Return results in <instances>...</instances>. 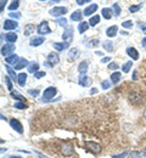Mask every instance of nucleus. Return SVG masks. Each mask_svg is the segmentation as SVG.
Segmentation results:
<instances>
[{
	"label": "nucleus",
	"instance_id": "f257e3e1",
	"mask_svg": "<svg viewBox=\"0 0 146 158\" xmlns=\"http://www.w3.org/2000/svg\"><path fill=\"white\" fill-rule=\"evenodd\" d=\"M56 94H57V89H56L55 86H49V88L45 89L44 93H43L42 101L43 102H49V101H51V99H54V96H55Z\"/></svg>",
	"mask_w": 146,
	"mask_h": 158
},
{
	"label": "nucleus",
	"instance_id": "f03ea898",
	"mask_svg": "<svg viewBox=\"0 0 146 158\" xmlns=\"http://www.w3.org/2000/svg\"><path fill=\"white\" fill-rule=\"evenodd\" d=\"M14 50H16L15 45H14L12 43H7V44H5V45L1 48V55L5 56V57H7V56H10V55L14 54Z\"/></svg>",
	"mask_w": 146,
	"mask_h": 158
},
{
	"label": "nucleus",
	"instance_id": "7ed1b4c3",
	"mask_svg": "<svg viewBox=\"0 0 146 158\" xmlns=\"http://www.w3.org/2000/svg\"><path fill=\"white\" fill-rule=\"evenodd\" d=\"M37 32L39 33V34H49V33H51V29H50V27H49V23L46 22V21H43L42 23L38 26V28H37Z\"/></svg>",
	"mask_w": 146,
	"mask_h": 158
},
{
	"label": "nucleus",
	"instance_id": "20e7f679",
	"mask_svg": "<svg viewBox=\"0 0 146 158\" xmlns=\"http://www.w3.org/2000/svg\"><path fill=\"white\" fill-rule=\"evenodd\" d=\"M66 12H67V9L63 7V6H56V7H54V9H51V10L49 11V14H50L51 16H54V17L65 15Z\"/></svg>",
	"mask_w": 146,
	"mask_h": 158
},
{
	"label": "nucleus",
	"instance_id": "39448f33",
	"mask_svg": "<svg viewBox=\"0 0 146 158\" xmlns=\"http://www.w3.org/2000/svg\"><path fill=\"white\" fill-rule=\"evenodd\" d=\"M10 125H11V128H12L14 130H16L19 134H23V127H22V124L20 123V120H17V119H11V120H10Z\"/></svg>",
	"mask_w": 146,
	"mask_h": 158
},
{
	"label": "nucleus",
	"instance_id": "423d86ee",
	"mask_svg": "<svg viewBox=\"0 0 146 158\" xmlns=\"http://www.w3.org/2000/svg\"><path fill=\"white\" fill-rule=\"evenodd\" d=\"M4 29L5 31H12V29H16L19 27V23L17 21H12V20H6L4 22Z\"/></svg>",
	"mask_w": 146,
	"mask_h": 158
},
{
	"label": "nucleus",
	"instance_id": "0eeeda50",
	"mask_svg": "<svg viewBox=\"0 0 146 158\" xmlns=\"http://www.w3.org/2000/svg\"><path fill=\"white\" fill-rule=\"evenodd\" d=\"M61 152L63 153V156H66V157L72 156L73 155V145H71V143H65V145H62Z\"/></svg>",
	"mask_w": 146,
	"mask_h": 158
},
{
	"label": "nucleus",
	"instance_id": "6e6552de",
	"mask_svg": "<svg viewBox=\"0 0 146 158\" xmlns=\"http://www.w3.org/2000/svg\"><path fill=\"white\" fill-rule=\"evenodd\" d=\"M129 99H130V102L133 105H140L143 103V100H141V95L139 93H133L129 95Z\"/></svg>",
	"mask_w": 146,
	"mask_h": 158
},
{
	"label": "nucleus",
	"instance_id": "1a4fd4ad",
	"mask_svg": "<svg viewBox=\"0 0 146 158\" xmlns=\"http://www.w3.org/2000/svg\"><path fill=\"white\" fill-rule=\"evenodd\" d=\"M46 61L51 64V66H54V64H57L59 63V61H60V57H59V55L56 54V52H50L49 55H48V59Z\"/></svg>",
	"mask_w": 146,
	"mask_h": 158
},
{
	"label": "nucleus",
	"instance_id": "9d476101",
	"mask_svg": "<svg viewBox=\"0 0 146 158\" xmlns=\"http://www.w3.org/2000/svg\"><path fill=\"white\" fill-rule=\"evenodd\" d=\"M78 84L81 86H89L91 84V78L88 77V76H85V74H81L79 80H78Z\"/></svg>",
	"mask_w": 146,
	"mask_h": 158
},
{
	"label": "nucleus",
	"instance_id": "9b49d317",
	"mask_svg": "<svg viewBox=\"0 0 146 158\" xmlns=\"http://www.w3.org/2000/svg\"><path fill=\"white\" fill-rule=\"evenodd\" d=\"M62 39L66 40V41H68V43L73 39V28H72V27H68V28L63 32Z\"/></svg>",
	"mask_w": 146,
	"mask_h": 158
},
{
	"label": "nucleus",
	"instance_id": "f8f14e48",
	"mask_svg": "<svg viewBox=\"0 0 146 158\" xmlns=\"http://www.w3.org/2000/svg\"><path fill=\"white\" fill-rule=\"evenodd\" d=\"M44 41H45L44 37H34V38H32V39L29 40V45L31 46H39V45H42Z\"/></svg>",
	"mask_w": 146,
	"mask_h": 158
},
{
	"label": "nucleus",
	"instance_id": "ddd939ff",
	"mask_svg": "<svg viewBox=\"0 0 146 158\" xmlns=\"http://www.w3.org/2000/svg\"><path fill=\"white\" fill-rule=\"evenodd\" d=\"M85 145L89 147L90 151H93V153H99L101 151V146L98 145V143H95V142H86Z\"/></svg>",
	"mask_w": 146,
	"mask_h": 158
},
{
	"label": "nucleus",
	"instance_id": "4468645a",
	"mask_svg": "<svg viewBox=\"0 0 146 158\" xmlns=\"http://www.w3.org/2000/svg\"><path fill=\"white\" fill-rule=\"evenodd\" d=\"M96 10H98V5H96V4H91L90 6H88V7L84 9L83 14L85 15V16H90V15H93Z\"/></svg>",
	"mask_w": 146,
	"mask_h": 158
},
{
	"label": "nucleus",
	"instance_id": "2eb2a0df",
	"mask_svg": "<svg viewBox=\"0 0 146 158\" xmlns=\"http://www.w3.org/2000/svg\"><path fill=\"white\" fill-rule=\"evenodd\" d=\"M127 54L129 57H131V60H138L139 59V52L135 48H128L127 49Z\"/></svg>",
	"mask_w": 146,
	"mask_h": 158
},
{
	"label": "nucleus",
	"instance_id": "dca6fc26",
	"mask_svg": "<svg viewBox=\"0 0 146 158\" xmlns=\"http://www.w3.org/2000/svg\"><path fill=\"white\" fill-rule=\"evenodd\" d=\"M69 46L68 41H62V43H54V49L57 51H62L65 49H67Z\"/></svg>",
	"mask_w": 146,
	"mask_h": 158
},
{
	"label": "nucleus",
	"instance_id": "f3484780",
	"mask_svg": "<svg viewBox=\"0 0 146 158\" xmlns=\"http://www.w3.org/2000/svg\"><path fill=\"white\" fill-rule=\"evenodd\" d=\"M79 54H81V52H79V50H78L77 48L71 49L69 52H68V60H69V61H74V60L79 56Z\"/></svg>",
	"mask_w": 146,
	"mask_h": 158
},
{
	"label": "nucleus",
	"instance_id": "a211bd4d",
	"mask_svg": "<svg viewBox=\"0 0 146 158\" xmlns=\"http://www.w3.org/2000/svg\"><path fill=\"white\" fill-rule=\"evenodd\" d=\"M19 56L16 55V54H12V55H10V56H7L6 59H5V62L7 63V64H16L17 62H19Z\"/></svg>",
	"mask_w": 146,
	"mask_h": 158
},
{
	"label": "nucleus",
	"instance_id": "6ab92c4d",
	"mask_svg": "<svg viewBox=\"0 0 146 158\" xmlns=\"http://www.w3.org/2000/svg\"><path fill=\"white\" fill-rule=\"evenodd\" d=\"M117 31H118V27H117V26H111V27H108V28H107L106 34H107V37L113 38V37H116Z\"/></svg>",
	"mask_w": 146,
	"mask_h": 158
},
{
	"label": "nucleus",
	"instance_id": "aec40b11",
	"mask_svg": "<svg viewBox=\"0 0 146 158\" xmlns=\"http://www.w3.org/2000/svg\"><path fill=\"white\" fill-rule=\"evenodd\" d=\"M26 66H29V64H28V61L26 59H20L19 62L14 66V69H22V68H24Z\"/></svg>",
	"mask_w": 146,
	"mask_h": 158
},
{
	"label": "nucleus",
	"instance_id": "412c9836",
	"mask_svg": "<svg viewBox=\"0 0 146 158\" xmlns=\"http://www.w3.org/2000/svg\"><path fill=\"white\" fill-rule=\"evenodd\" d=\"M5 69H6V72L9 73V76H10V78L12 79L14 81L15 80H19V76H16V73H15V71H14V68H11L9 64H6L5 66Z\"/></svg>",
	"mask_w": 146,
	"mask_h": 158
},
{
	"label": "nucleus",
	"instance_id": "4be33fe9",
	"mask_svg": "<svg viewBox=\"0 0 146 158\" xmlns=\"http://www.w3.org/2000/svg\"><path fill=\"white\" fill-rule=\"evenodd\" d=\"M38 69H39V63H38V62H32V63H29V66H28V72H29V73H37Z\"/></svg>",
	"mask_w": 146,
	"mask_h": 158
},
{
	"label": "nucleus",
	"instance_id": "5701e85b",
	"mask_svg": "<svg viewBox=\"0 0 146 158\" xmlns=\"http://www.w3.org/2000/svg\"><path fill=\"white\" fill-rule=\"evenodd\" d=\"M78 71H79L81 74H85V73H86V71H88V62H86V61H82V62L79 63Z\"/></svg>",
	"mask_w": 146,
	"mask_h": 158
},
{
	"label": "nucleus",
	"instance_id": "b1692460",
	"mask_svg": "<svg viewBox=\"0 0 146 158\" xmlns=\"http://www.w3.org/2000/svg\"><path fill=\"white\" fill-rule=\"evenodd\" d=\"M5 38H6V40H7L9 43H12V44H14V43L17 40V38H19V37H17V34H16V33L10 32V33H7V34L5 35Z\"/></svg>",
	"mask_w": 146,
	"mask_h": 158
},
{
	"label": "nucleus",
	"instance_id": "393cba45",
	"mask_svg": "<svg viewBox=\"0 0 146 158\" xmlns=\"http://www.w3.org/2000/svg\"><path fill=\"white\" fill-rule=\"evenodd\" d=\"M89 26H90V24H89L88 22H84V21L83 22H81V23L78 24V31H79V33H81V34H83L84 32H86Z\"/></svg>",
	"mask_w": 146,
	"mask_h": 158
},
{
	"label": "nucleus",
	"instance_id": "a878e982",
	"mask_svg": "<svg viewBox=\"0 0 146 158\" xmlns=\"http://www.w3.org/2000/svg\"><path fill=\"white\" fill-rule=\"evenodd\" d=\"M17 81H19V85H20L21 88H23V86L26 85V81H27V74H26V73H20Z\"/></svg>",
	"mask_w": 146,
	"mask_h": 158
},
{
	"label": "nucleus",
	"instance_id": "bb28decb",
	"mask_svg": "<svg viewBox=\"0 0 146 158\" xmlns=\"http://www.w3.org/2000/svg\"><path fill=\"white\" fill-rule=\"evenodd\" d=\"M34 29H35L34 24H27V26L24 27V31H23V33H24V35H31V34L34 32Z\"/></svg>",
	"mask_w": 146,
	"mask_h": 158
},
{
	"label": "nucleus",
	"instance_id": "cd10ccee",
	"mask_svg": "<svg viewBox=\"0 0 146 158\" xmlns=\"http://www.w3.org/2000/svg\"><path fill=\"white\" fill-rule=\"evenodd\" d=\"M71 20L72 21H82V11L77 10L71 15Z\"/></svg>",
	"mask_w": 146,
	"mask_h": 158
},
{
	"label": "nucleus",
	"instance_id": "c85d7f7f",
	"mask_svg": "<svg viewBox=\"0 0 146 158\" xmlns=\"http://www.w3.org/2000/svg\"><path fill=\"white\" fill-rule=\"evenodd\" d=\"M102 46H104V49L106 51H108V52H111L112 50H113V44H112V41L111 40H106L102 43Z\"/></svg>",
	"mask_w": 146,
	"mask_h": 158
},
{
	"label": "nucleus",
	"instance_id": "c756f323",
	"mask_svg": "<svg viewBox=\"0 0 146 158\" xmlns=\"http://www.w3.org/2000/svg\"><path fill=\"white\" fill-rule=\"evenodd\" d=\"M102 16H104V19H106V20H110L111 17H112V10L111 9H108V7H105V9H102Z\"/></svg>",
	"mask_w": 146,
	"mask_h": 158
},
{
	"label": "nucleus",
	"instance_id": "7c9ffc66",
	"mask_svg": "<svg viewBox=\"0 0 146 158\" xmlns=\"http://www.w3.org/2000/svg\"><path fill=\"white\" fill-rule=\"evenodd\" d=\"M121 77H122V74H121L119 72H115V73H112V76H111L112 83H113V84H117V83L121 80Z\"/></svg>",
	"mask_w": 146,
	"mask_h": 158
},
{
	"label": "nucleus",
	"instance_id": "2f4dec72",
	"mask_svg": "<svg viewBox=\"0 0 146 158\" xmlns=\"http://www.w3.org/2000/svg\"><path fill=\"white\" fill-rule=\"evenodd\" d=\"M99 22H100V16L95 15V16H93V17L89 20V24H90L91 27H95V26H96Z\"/></svg>",
	"mask_w": 146,
	"mask_h": 158
},
{
	"label": "nucleus",
	"instance_id": "473e14b6",
	"mask_svg": "<svg viewBox=\"0 0 146 158\" xmlns=\"http://www.w3.org/2000/svg\"><path fill=\"white\" fill-rule=\"evenodd\" d=\"M131 66H133V62H131V61H128L127 63H124V64H123L122 71H123L124 73H128V72L131 69Z\"/></svg>",
	"mask_w": 146,
	"mask_h": 158
},
{
	"label": "nucleus",
	"instance_id": "72a5a7b5",
	"mask_svg": "<svg viewBox=\"0 0 146 158\" xmlns=\"http://www.w3.org/2000/svg\"><path fill=\"white\" fill-rule=\"evenodd\" d=\"M19 6H20V0H12V2H11L10 6H9V10L14 11V10H16Z\"/></svg>",
	"mask_w": 146,
	"mask_h": 158
},
{
	"label": "nucleus",
	"instance_id": "f704fd0d",
	"mask_svg": "<svg viewBox=\"0 0 146 158\" xmlns=\"http://www.w3.org/2000/svg\"><path fill=\"white\" fill-rule=\"evenodd\" d=\"M11 96H12L14 99H17L19 101H22V102L24 101V98L22 96L21 94H19L17 91H11Z\"/></svg>",
	"mask_w": 146,
	"mask_h": 158
},
{
	"label": "nucleus",
	"instance_id": "c9c22d12",
	"mask_svg": "<svg viewBox=\"0 0 146 158\" xmlns=\"http://www.w3.org/2000/svg\"><path fill=\"white\" fill-rule=\"evenodd\" d=\"M11 80H12V79L10 78V77H5V83H6L7 89H9L10 91H12V83H11Z\"/></svg>",
	"mask_w": 146,
	"mask_h": 158
},
{
	"label": "nucleus",
	"instance_id": "e433bc0d",
	"mask_svg": "<svg viewBox=\"0 0 146 158\" xmlns=\"http://www.w3.org/2000/svg\"><path fill=\"white\" fill-rule=\"evenodd\" d=\"M113 11H115V15L116 16H119V14H121V7H119V5L116 2V4H113Z\"/></svg>",
	"mask_w": 146,
	"mask_h": 158
},
{
	"label": "nucleus",
	"instance_id": "4c0bfd02",
	"mask_svg": "<svg viewBox=\"0 0 146 158\" xmlns=\"http://www.w3.org/2000/svg\"><path fill=\"white\" fill-rule=\"evenodd\" d=\"M141 9V5H131L130 7H129V11L130 12H136V11H139Z\"/></svg>",
	"mask_w": 146,
	"mask_h": 158
},
{
	"label": "nucleus",
	"instance_id": "58836bf2",
	"mask_svg": "<svg viewBox=\"0 0 146 158\" xmlns=\"http://www.w3.org/2000/svg\"><path fill=\"white\" fill-rule=\"evenodd\" d=\"M110 86H111V81H110V80H104V81L101 83V88L105 89V90H106V89H110Z\"/></svg>",
	"mask_w": 146,
	"mask_h": 158
},
{
	"label": "nucleus",
	"instance_id": "ea45409f",
	"mask_svg": "<svg viewBox=\"0 0 146 158\" xmlns=\"http://www.w3.org/2000/svg\"><path fill=\"white\" fill-rule=\"evenodd\" d=\"M128 158H141V152H131L129 153V157Z\"/></svg>",
	"mask_w": 146,
	"mask_h": 158
},
{
	"label": "nucleus",
	"instance_id": "a19ab883",
	"mask_svg": "<svg viewBox=\"0 0 146 158\" xmlns=\"http://www.w3.org/2000/svg\"><path fill=\"white\" fill-rule=\"evenodd\" d=\"M57 24L61 27H67V20L66 19H59L57 20Z\"/></svg>",
	"mask_w": 146,
	"mask_h": 158
},
{
	"label": "nucleus",
	"instance_id": "79ce46f5",
	"mask_svg": "<svg viewBox=\"0 0 146 158\" xmlns=\"http://www.w3.org/2000/svg\"><path fill=\"white\" fill-rule=\"evenodd\" d=\"M15 108H19V110H24V108H26V105H24L22 101H20V102H16V103H15Z\"/></svg>",
	"mask_w": 146,
	"mask_h": 158
},
{
	"label": "nucleus",
	"instance_id": "37998d69",
	"mask_svg": "<svg viewBox=\"0 0 146 158\" xmlns=\"http://www.w3.org/2000/svg\"><path fill=\"white\" fill-rule=\"evenodd\" d=\"M122 27H124V28H131L133 27V22L131 21H125L122 23Z\"/></svg>",
	"mask_w": 146,
	"mask_h": 158
},
{
	"label": "nucleus",
	"instance_id": "c03bdc74",
	"mask_svg": "<svg viewBox=\"0 0 146 158\" xmlns=\"http://www.w3.org/2000/svg\"><path fill=\"white\" fill-rule=\"evenodd\" d=\"M9 16L12 17V19H17V20H19V19L21 17V14H19V12H12V11H11V12L9 14Z\"/></svg>",
	"mask_w": 146,
	"mask_h": 158
},
{
	"label": "nucleus",
	"instance_id": "a18cd8bd",
	"mask_svg": "<svg viewBox=\"0 0 146 158\" xmlns=\"http://www.w3.org/2000/svg\"><path fill=\"white\" fill-rule=\"evenodd\" d=\"M45 72H37V73H34V77L37 79H40V78H43V77H45Z\"/></svg>",
	"mask_w": 146,
	"mask_h": 158
},
{
	"label": "nucleus",
	"instance_id": "49530a36",
	"mask_svg": "<svg viewBox=\"0 0 146 158\" xmlns=\"http://www.w3.org/2000/svg\"><path fill=\"white\" fill-rule=\"evenodd\" d=\"M108 69H118V64L115 63V62H111V63L108 64Z\"/></svg>",
	"mask_w": 146,
	"mask_h": 158
},
{
	"label": "nucleus",
	"instance_id": "de8ad7c7",
	"mask_svg": "<svg viewBox=\"0 0 146 158\" xmlns=\"http://www.w3.org/2000/svg\"><path fill=\"white\" fill-rule=\"evenodd\" d=\"M139 28L141 29V32H143V33H145V34H146V22L140 23V24H139Z\"/></svg>",
	"mask_w": 146,
	"mask_h": 158
},
{
	"label": "nucleus",
	"instance_id": "09e8293b",
	"mask_svg": "<svg viewBox=\"0 0 146 158\" xmlns=\"http://www.w3.org/2000/svg\"><path fill=\"white\" fill-rule=\"evenodd\" d=\"M129 152L128 151H124L123 153H121V155H116V156H112V158H124L127 155H128Z\"/></svg>",
	"mask_w": 146,
	"mask_h": 158
},
{
	"label": "nucleus",
	"instance_id": "8fccbe9b",
	"mask_svg": "<svg viewBox=\"0 0 146 158\" xmlns=\"http://www.w3.org/2000/svg\"><path fill=\"white\" fill-rule=\"evenodd\" d=\"M28 93H29V95H32V96H38L39 90H38V89H37V90H29Z\"/></svg>",
	"mask_w": 146,
	"mask_h": 158
},
{
	"label": "nucleus",
	"instance_id": "3c124183",
	"mask_svg": "<svg viewBox=\"0 0 146 158\" xmlns=\"http://www.w3.org/2000/svg\"><path fill=\"white\" fill-rule=\"evenodd\" d=\"M6 1H7V0H1V2H0V11H1V12L4 11V7H5V5H6Z\"/></svg>",
	"mask_w": 146,
	"mask_h": 158
},
{
	"label": "nucleus",
	"instance_id": "603ef678",
	"mask_svg": "<svg viewBox=\"0 0 146 158\" xmlns=\"http://www.w3.org/2000/svg\"><path fill=\"white\" fill-rule=\"evenodd\" d=\"M76 1H77L78 5H83V4H86V2H89V1H91V0H76Z\"/></svg>",
	"mask_w": 146,
	"mask_h": 158
},
{
	"label": "nucleus",
	"instance_id": "864d4df0",
	"mask_svg": "<svg viewBox=\"0 0 146 158\" xmlns=\"http://www.w3.org/2000/svg\"><path fill=\"white\" fill-rule=\"evenodd\" d=\"M34 153H35V155H38V156H39V158H48V157H45L44 155H42L40 152H38V151H34Z\"/></svg>",
	"mask_w": 146,
	"mask_h": 158
},
{
	"label": "nucleus",
	"instance_id": "5fc2aeb1",
	"mask_svg": "<svg viewBox=\"0 0 146 158\" xmlns=\"http://www.w3.org/2000/svg\"><path fill=\"white\" fill-rule=\"evenodd\" d=\"M110 60H111V57H104V59L101 60V62H102V63H106V62H110Z\"/></svg>",
	"mask_w": 146,
	"mask_h": 158
},
{
	"label": "nucleus",
	"instance_id": "6e6d98bb",
	"mask_svg": "<svg viewBox=\"0 0 146 158\" xmlns=\"http://www.w3.org/2000/svg\"><path fill=\"white\" fill-rule=\"evenodd\" d=\"M96 93H98V89H95V88H93V89L90 90V94H91V95H93V94H96Z\"/></svg>",
	"mask_w": 146,
	"mask_h": 158
},
{
	"label": "nucleus",
	"instance_id": "4d7b16f0",
	"mask_svg": "<svg viewBox=\"0 0 146 158\" xmlns=\"http://www.w3.org/2000/svg\"><path fill=\"white\" fill-rule=\"evenodd\" d=\"M141 45H143L144 48H146V37L144 38V39H143V41H141Z\"/></svg>",
	"mask_w": 146,
	"mask_h": 158
},
{
	"label": "nucleus",
	"instance_id": "13d9d810",
	"mask_svg": "<svg viewBox=\"0 0 146 158\" xmlns=\"http://www.w3.org/2000/svg\"><path fill=\"white\" fill-rule=\"evenodd\" d=\"M141 158H146V151H143V152H141Z\"/></svg>",
	"mask_w": 146,
	"mask_h": 158
},
{
	"label": "nucleus",
	"instance_id": "bf43d9fd",
	"mask_svg": "<svg viewBox=\"0 0 146 158\" xmlns=\"http://www.w3.org/2000/svg\"><path fill=\"white\" fill-rule=\"evenodd\" d=\"M133 79H136V71H134V73H133Z\"/></svg>",
	"mask_w": 146,
	"mask_h": 158
},
{
	"label": "nucleus",
	"instance_id": "052dcab7",
	"mask_svg": "<svg viewBox=\"0 0 146 158\" xmlns=\"http://www.w3.org/2000/svg\"><path fill=\"white\" fill-rule=\"evenodd\" d=\"M10 158H23V157H19V156H11Z\"/></svg>",
	"mask_w": 146,
	"mask_h": 158
},
{
	"label": "nucleus",
	"instance_id": "680f3d73",
	"mask_svg": "<svg viewBox=\"0 0 146 158\" xmlns=\"http://www.w3.org/2000/svg\"><path fill=\"white\" fill-rule=\"evenodd\" d=\"M1 119L2 120H6V117H4V114H1Z\"/></svg>",
	"mask_w": 146,
	"mask_h": 158
},
{
	"label": "nucleus",
	"instance_id": "e2e57ef3",
	"mask_svg": "<svg viewBox=\"0 0 146 158\" xmlns=\"http://www.w3.org/2000/svg\"><path fill=\"white\" fill-rule=\"evenodd\" d=\"M61 0H52V2H60Z\"/></svg>",
	"mask_w": 146,
	"mask_h": 158
},
{
	"label": "nucleus",
	"instance_id": "0e129e2a",
	"mask_svg": "<svg viewBox=\"0 0 146 158\" xmlns=\"http://www.w3.org/2000/svg\"><path fill=\"white\" fill-rule=\"evenodd\" d=\"M144 118H146V108H145V111H144Z\"/></svg>",
	"mask_w": 146,
	"mask_h": 158
},
{
	"label": "nucleus",
	"instance_id": "69168bd1",
	"mask_svg": "<svg viewBox=\"0 0 146 158\" xmlns=\"http://www.w3.org/2000/svg\"><path fill=\"white\" fill-rule=\"evenodd\" d=\"M42 1H45V0H42Z\"/></svg>",
	"mask_w": 146,
	"mask_h": 158
},
{
	"label": "nucleus",
	"instance_id": "338daca9",
	"mask_svg": "<svg viewBox=\"0 0 146 158\" xmlns=\"http://www.w3.org/2000/svg\"><path fill=\"white\" fill-rule=\"evenodd\" d=\"M145 49H146V48H145Z\"/></svg>",
	"mask_w": 146,
	"mask_h": 158
}]
</instances>
